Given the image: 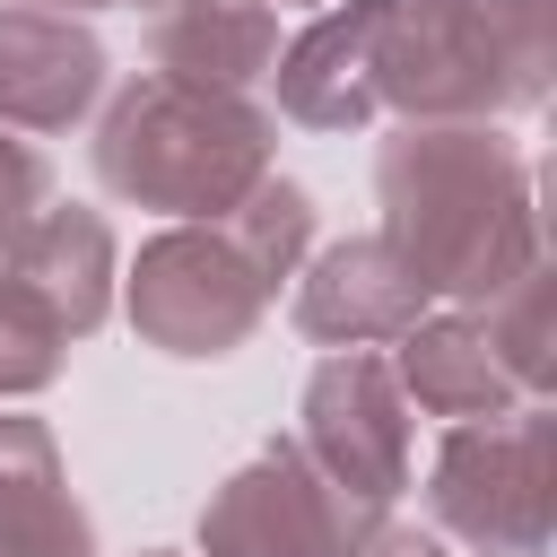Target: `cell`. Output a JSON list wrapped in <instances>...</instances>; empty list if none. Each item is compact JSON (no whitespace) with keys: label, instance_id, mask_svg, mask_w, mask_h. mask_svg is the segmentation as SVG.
Listing matches in <instances>:
<instances>
[{"label":"cell","instance_id":"6da1fadb","mask_svg":"<svg viewBox=\"0 0 557 557\" xmlns=\"http://www.w3.org/2000/svg\"><path fill=\"white\" fill-rule=\"evenodd\" d=\"M383 244L409 261L426 296L487 305L522 270H540L531 157L487 122H409L374 157Z\"/></svg>","mask_w":557,"mask_h":557},{"label":"cell","instance_id":"7a4b0ae2","mask_svg":"<svg viewBox=\"0 0 557 557\" xmlns=\"http://www.w3.org/2000/svg\"><path fill=\"white\" fill-rule=\"evenodd\" d=\"M305 244H313V200L296 183H278V174H261L226 218L139 244V261H131L139 339L165 348V357L244 348L261 331V313L278 305V278H296Z\"/></svg>","mask_w":557,"mask_h":557},{"label":"cell","instance_id":"3957f363","mask_svg":"<svg viewBox=\"0 0 557 557\" xmlns=\"http://www.w3.org/2000/svg\"><path fill=\"white\" fill-rule=\"evenodd\" d=\"M374 113L487 122L548 96V0H357Z\"/></svg>","mask_w":557,"mask_h":557},{"label":"cell","instance_id":"277c9868","mask_svg":"<svg viewBox=\"0 0 557 557\" xmlns=\"http://www.w3.org/2000/svg\"><path fill=\"white\" fill-rule=\"evenodd\" d=\"M270 139H278V122L252 96L148 70L139 87L113 96V113L96 131V183L113 200H139L165 218H226L270 174Z\"/></svg>","mask_w":557,"mask_h":557},{"label":"cell","instance_id":"5b68a950","mask_svg":"<svg viewBox=\"0 0 557 557\" xmlns=\"http://www.w3.org/2000/svg\"><path fill=\"white\" fill-rule=\"evenodd\" d=\"M557 418L540 400H513L496 418H453L426 470V513L470 557H540L557 522Z\"/></svg>","mask_w":557,"mask_h":557},{"label":"cell","instance_id":"8992f818","mask_svg":"<svg viewBox=\"0 0 557 557\" xmlns=\"http://www.w3.org/2000/svg\"><path fill=\"white\" fill-rule=\"evenodd\" d=\"M383 531V505L322 479L296 435L252 453L200 513V557H357Z\"/></svg>","mask_w":557,"mask_h":557},{"label":"cell","instance_id":"52a82bcc","mask_svg":"<svg viewBox=\"0 0 557 557\" xmlns=\"http://www.w3.org/2000/svg\"><path fill=\"white\" fill-rule=\"evenodd\" d=\"M296 453H305L322 479H339L348 496L392 505V496L409 487V392H400L392 357H374V348L322 357L313 383H305Z\"/></svg>","mask_w":557,"mask_h":557},{"label":"cell","instance_id":"ba28073f","mask_svg":"<svg viewBox=\"0 0 557 557\" xmlns=\"http://www.w3.org/2000/svg\"><path fill=\"white\" fill-rule=\"evenodd\" d=\"M104 96V44L61 9L0 0V131H70Z\"/></svg>","mask_w":557,"mask_h":557},{"label":"cell","instance_id":"9c48e42d","mask_svg":"<svg viewBox=\"0 0 557 557\" xmlns=\"http://www.w3.org/2000/svg\"><path fill=\"white\" fill-rule=\"evenodd\" d=\"M418 313H426V287L409 278V261H400L383 235L331 244V252L305 270V287H296V331H305V339H331V348L400 339Z\"/></svg>","mask_w":557,"mask_h":557},{"label":"cell","instance_id":"30bf717a","mask_svg":"<svg viewBox=\"0 0 557 557\" xmlns=\"http://www.w3.org/2000/svg\"><path fill=\"white\" fill-rule=\"evenodd\" d=\"M0 557H96L44 418H0Z\"/></svg>","mask_w":557,"mask_h":557},{"label":"cell","instance_id":"8fae6325","mask_svg":"<svg viewBox=\"0 0 557 557\" xmlns=\"http://www.w3.org/2000/svg\"><path fill=\"white\" fill-rule=\"evenodd\" d=\"M392 374H400V392H409L418 409H435V418H496V409L531 400V392L505 374V357L487 348L479 305H470V313H435V322L418 313V322L400 331Z\"/></svg>","mask_w":557,"mask_h":557},{"label":"cell","instance_id":"7c38bea8","mask_svg":"<svg viewBox=\"0 0 557 557\" xmlns=\"http://www.w3.org/2000/svg\"><path fill=\"white\" fill-rule=\"evenodd\" d=\"M148 52H157L165 78L252 96L278 61V9H261V0H183V9L157 17Z\"/></svg>","mask_w":557,"mask_h":557},{"label":"cell","instance_id":"4fadbf2b","mask_svg":"<svg viewBox=\"0 0 557 557\" xmlns=\"http://www.w3.org/2000/svg\"><path fill=\"white\" fill-rule=\"evenodd\" d=\"M9 270L44 296V313L87 339L104 313H113V226L96 209H44L17 244H9Z\"/></svg>","mask_w":557,"mask_h":557},{"label":"cell","instance_id":"5bb4252c","mask_svg":"<svg viewBox=\"0 0 557 557\" xmlns=\"http://www.w3.org/2000/svg\"><path fill=\"white\" fill-rule=\"evenodd\" d=\"M270 70H278V104H287V122H305V131H366V122H374L357 0H348V9H322Z\"/></svg>","mask_w":557,"mask_h":557},{"label":"cell","instance_id":"9a60e30c","mask_svg":"<svg viewBox=\"0 0 557 557\" xmlns=\"http://www.w3.org/2000/svg\"><path fill=\"white\" fill-rule=\"evenodd\" d=\"M479 331H487V348L505 357V374L540 400V392H548V270H522L513 287H496V296L479 305Z\"/></svg>","mask_w":557,"mask_h":557},{"label":"cell","instance_id":"2e32d148","mask_svg":"<svg viewBox=\"0 0 557 557\" xmlns=\"http://www.w3.org/2000/svg\"><path fill=\"white\" fill-rule=\"evenodd\" d=\"M61 348H70V331L44 313V296L17 270H0V400L9 392H44L61 374Z\"/></svg>","mask_w":557,"mask_h":557},{"label":"cell","instance_id":"e0dca14e","mask_svg":"<svg viewBox=\"0 0 557 557\" xmlns=\"http://www.w3.org/2000/svg\"><path fill=\"white\" fill-rule=\"evenodd\" d=\"M44 209H52V157L26 148L17 131H0V261H9V244H17Z\"/></svg>","mask_w":557,"mask_h":557},{"label":"cell","instance_id":"ac0fdd59","mask_svg":"<svg viewBox=\"0 0 557 557\" xmlns=\"http://www.w3.org/2000/svg\"><path fill=\"white\" fill-rule=\"evenodd\" d=\"M357 557H453L444 540H426V531H374Z\"/></svg>","mask_w":557,"mask_h":557},{"label":"cell","instance_id":"d6986e66","mask_svg":"<svg viewBox=\"0 0 557 557\" xmlns=\"http://www.w3.org/2000/svg\"><path fill=\"white\" fill-rule=\"evenodd\" d=\"M9 9H61L70 17V9H104V0H9Z\"/></svg>","mask_w":557,"mask_h":557},{"label":"cell","instance_id":"ffe728a7","mask_svg":"<svg viewBox=\"0 0 557 557\" xmlns=\"http://www.w3.org/2000/svg\"><path fill=\"white\" fill-rule=\"evenodd\" d=\"M157 9H183V0H157Z\"/></svg>","mask_w":557,"mask_h":557}]
</instances>
